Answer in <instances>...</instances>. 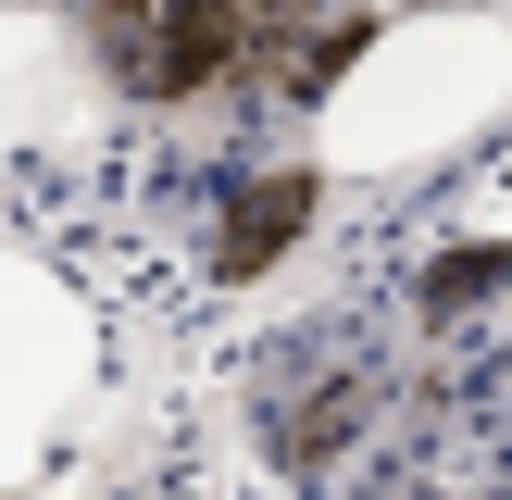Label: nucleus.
<instances>
[{"label": "nucleus", "mask_w": 512, "mask_h": 500, "mask_svg": "<svg viewBox=\"0 0 512 500\" xmlns=\"http://www.w3.org/2000/svg\"><path fill=\"white\" fill-rule=\"evenodd\" d=\"M400 13H463V0H400Z\"/></svg>", "instance_id": "nucleus-5"}, {"label": "nucleus", "mask_w": 512, "mask_h": 500, "mask_svg": "<svg viewBox=\"0 0 512 500\" xmlns=\"http://www.w3.org/2000/svg\"><path fill=\"white\" fill-rule=\"evenodd\" d=\"M250 425L313 500H512V300H338L263 350Z\"/></svg>", "instance_id": "nucleus-1"}, {"label": "nucleus", "mask_w": 512, "mask_h": 500, "mask_svg": "<svg viewBox=\"0 0 512 500\" xmlns=\"http://www.w3.org/2000/svg\"><path fill=\"white\" fill-rule=\"evenodd\" d=\"M512 113V25L500 13H400L350 50V75L313 100V163L325 175H413L450 163Z\"/></svg>", "instance_id": "nucleus-2"}, {"label": "nucleus", "mask_w": 512, "mask_h": 500, "mask_svg": "<svg viewBox=\"0 0 512 500\" xmlns=\"http://www.w3.org/2000/svg\"><path fill=\"white\" fill-rule=\"evenodd\" d=\"M313 188H325V163H275V175H238L225 188V225H213V275H263L275 250L313 225Z\"/></svg>", "instance_id": "nucleus-4"}, {"label": "nucleus", "mask_w": 512, "mask_h": 500, "mask_svg": "<svg viewBox=\"0 0 512 500\" xmlns=\"http://www.w3.org/2000/svg\"><path fill=\"white\" fill-rule=\"evenodd\" d=\"M363 38L375 0H88V50L125 100H225V88L325 100Z\"/></svg>", "instance_id": "nucleus-3"}]
</instances>
